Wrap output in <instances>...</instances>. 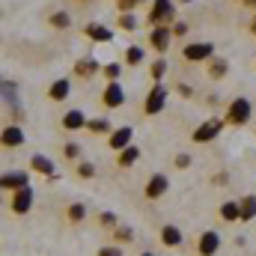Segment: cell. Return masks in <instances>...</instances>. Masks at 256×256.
<instances>
[{"mask_svg": "<svg viewBox=\"0 0 256 256\" xmlns=\"http://www.w3.org/2000/svg\"><path fill=\"white\" fill-rule=\"evenodd\" d=\"M182 57H185L188 63H208V60L214 57V45H212V42H194V45H185Z\"/></svg>", "mask_w": 256, "mask_h": 256, "instance_id": "obj_5", "label": "cell"}, {"mask_svg": "<svg viewBox=\"0 0 256 256\" xmlns=\"http://www.w3.org/2000/svg\"><path fill=\"white\" fill-rule=\"evenodd\" d=\"M131 137H134V128L131 126H122V128H114V134L108 137V146L114 149V152H122L131 146Z\"/></svg>", "mask_w": 256, "mask_h": 256, "instance_id": "obj_12", "label": "cell"}, {"mask_svg": "<svg viewBox=\"0 0 256 256\" xmlns=\"http://www.w3.org/2000/svg\"><path fill=\"white\" fill-rule=\"evenodd\" d=\"M48 24H51L54 30H66V27L72 24V18H68V12H54V15L48 18Z\"/></svg>", "mask_w": 256, "mask_h": 256, "instance_id": "obj_27", "label": "cell"}, {"mask_svg": "<svg viewBox=\"0 0 256 256\" xmlns=\"http://www.w3.org/2000/svg\"><path fill=\"white\" fill-rule=\"evenodd\" d=\"M242 224H250L256 218V196H242Z\"/></svg>", "mask_w": 256, "mask_h": 256, "instance_id": "obj_25", "label": "cell"}, {"mask_svg": "<svg viewBox=\"0 0 256 256\" xmlns=\"http://www.w3.org/2000/svg\"><path fill=\"white\" fill-rule=\"evenodd\" d=\"M66 218H68V224H84L86 220V206L84 202H72L66 208Z\"/></svg>", "mask_w": 256, "mask_h": 256, "instance_id": "obj_23", "label": "cell"}, {"mask_svg": "<svg viewBox=\"0 0 256 256\" xmlns=\"http://www.w3.org/2000/svg\"><path fill=\"white\" fill-rule=\"evenodd\" d=\"M191 164V155H176V167H188Z\"/></svg>", "mask_w": 256, "mask_h": 256, "instance_id": "obj_39", "label": "cell"}, {"mask_svg": "<svg viewBox=\"0 0 256 256\" xmlns=\"http://www.w3.org/2000/svg\"><path fill=\"white\" fill-rule=\"evenodd\" d=\"M98 224H102L104 230H116V226H120V224H116V214H114V212H102V214H98Z\"/></svg>", "mask_w": 256, "mask_h": 256, "instance_id": "obj_30", "label": "cell"}, {"mask_svg": "<svg viewBox=\"0 0 256 256\" xmlns=\"http://www.w3.org/2000/svg\"><path fill=\"white\" fill-rule=\"evenodd\" d=\"M120 27H122V30H137V18H134V12H120Z\"/></svg>", "mask_w": 256, "mask_h": 256, "instance_id": "obj_31", "label": "cell"}, {"mask_svg": "<svg viewBox=\"0 0 256 256\" xmlns=\"http://www.w3.org/2000/svg\"><path fill=\"white\" fill-rule=\"evenodd\" d=\"M176 90H179V96H185V98H188V96H191V86H188V84H179V86H176Z\"/></svg>", "mask_w": 256, "mask_h": 256, "instance_id": "obj_40", "label": "cell"}, {"mask_svg": "<svg viewBox=\"0 0 256 256\" xmlns=\"http://www.w3.org/2000/svg\"><path fill=\"white\" fill-rule=\"evenodd\" d=\"M140 256H155V254H152V250H146V254H140Z\"/></svg>", "mask_w": 256, "mask_h": 256, "instance_id": "obj_43", "label": "cell"}, {"mask_svg": "<svg viewBox=\"0 0 256 256\" xmlns=\"http://www.w3.org/2000/svg\"><path fill=\"white\" fill-rule=\"evenodd\" d=\"M250 33H254V36H256V15H254V18H250Z\"/></svg>", "mask_w": 256, "mask_h": 256, "instance_id": "obj_42", "label": "cell"}, {"mask_svg": "<svg viewBox=\"0 0 256 256\" xmlns=\"http://www.w3.org/2000/svg\"><path fill=\"white\" fill-rule=\"evenodd\" d=\"M78 176H80V179H92V176H96V167H92L90 161H80V164H78Z\"/></svg>", "mask_w": 256, "mask_h": 256, "instance_id": "obj_34", "label": "cell"}, {"mask_svg": "<svg viewBox=\"0 0 256 256\" xmlns=\"http://www.w3.org/2000/svg\"><path fill=\"white\" fill-rule=\"evenodd\" d=\"M170 39H173V27H164V24L152 27V33H149V45H152L158 54H164V51L170 48Z\"/></svg>", "mask_w": 256, "mask_h": 256, "instance_id": "obj_9", "label": "cell"}, {"mask_svg": "<svg viewBox=\"0 0 256 256\" xmlns=\"http://www.w3.org/2000/svg\"><path fill=\"white\" fill-rule=\"evenodd\" d=\"M218 212H220V218H224L226 224H236V220H242V202H238V200H226V202H224Z\"/></svg>", "mask_w": 256, "mask_h": 256, "instance_id": "obj_17", "label": "cell"}, {"mask_svg": "<svg viewBox=\"0 0 256 256\" xmlns=\"http://www.w3.org/2000/svg\"><path fill=\"white\" fill-rule=\"evenodd\" d=\"M86 122H90V120L84 116V110H78V108H74V110H66V114H63V122H60V126H63L66 131H84Z\"/></svg>", "mask_w": 256, "mask_h": 256, "instance_id": "obj_15", "label": "cell"}, {"mask_svg": "<svg viewBox=\"0 0 256 256\" xmlns=\"http://www.w3.org/2000/svg\"><path fill=\"white\" fill-rule=\"evenodd\" d=\"M33 200H36V194L33 188L27 185V188H21V191H12V214H27L30 208H33Z\"/></svg>", "mask_w": 256, "mask_h": 256, "instance_id": "obj_6", "label": "cell"}, {"mask_svg": "<svg viewBox=\"0 0 256 256\" xmlns=\"http://www.w3.org/2000/svg\"><path fill=\"white\" fill-rule=\"evenodd\" d=\"M164 72H167V60H164V57H158L155 63L149 66V74H152V80H155V84L164 78Z\"/></svg>", "mask_w": 256, "mask_h": 256, "instance_id": "obj_28", "label": "cell"}, {"mask_svg": "<svg viewBox=\"0 0 256 256\" xmlns=\"http://www.w3.org/2000/svg\"><path fill=\"white\" fill-rule=\"evenodd\" d=\"M126 63L128 66H140L143 63V48H140V45H128L126 48Z\"/></svg>", "mask_w": 256, "mask_h": 256, "instance_id": "obj_26", "label": "cell"}, {"mask_svg": "<svg viewBox=\"0 0 256 256\" xmlns=\"http://www.w3.org/2000/svg\"><path fill=\"white\" fill-rule=\"evenodd\" d=\"M164 102H167V86H164V84H155V86L149 90V96H146L143 114H146V116H155V114H161V110H164Z\"/></svg>", "mask_w": 256, "mask_h": 256, "instance_id": "obj_4", "label": "cell"}, {"mask_svg": "<svg viewBox=\"0 0 256 256\" xmlns=\"http://www.w3.org/2000/svg\"><path fill=\"white\" fill-rule=\"evenodd\" d=\"M96 72H98V63H96L92 57H84V60L74 63V74H78V78H92Z\"/></svg>", "mask_w": 256, "mask_h": 256, "instance_id": "obj_21", "label": "cell"}, {"mask_svg": "<svg viewBox=\"0 0 256 256\" xmlns=\"http://www.w3.org/2000/svg\"><path fill=\"white\" fill-rule=\"evenodd\" d=\"M146 18H149L152 27L173 21V18H176V6H173V0H152V9H149Z\"/></svg>", "mask_w": 256, "mask_h": 256, "instance_id": "obj_2", "label": "cell"}, {"mask_svg": "<svg viewBox=\"0 0 256 256\" xmlns=\"http://www.w3.org/2000/svg\"><path fill=\"white\" fill-rule=\"evenodd\" d=\"M182 3H191V0H182Z\"/></svg>", "mask_w": 256, "mask_h": 256, "instance_id": "obj_44", "label": "cell"}, {"mask_svg": "<svg viewBox=\"0 0 256 256\" xmlns=\"http://www.w3.org/2000/svg\"><path fill=\"white\" fill-rule=\"evenodd\" d=\"M242 3H244L248 9H256V0H242Z\"/></svg>", "mask_w": 256, "mask_h": 256, "instance_id": "obj_41", "label": "cell"}, {"mask_svg": "<svg viewBox=\"0 0 256 256\" xmlns=\"http://www.w3.org/2000/svg\"><path fill=\"white\" fill-rule=\"evenodd\" d=\"M167 188H170V179H167L164 173H155V176H149L143 194H146V200H161V196L167 194Z\"/></svg>", "mask_w": 256, "mask_h": 256, "instance_id": "obj_10", "label": "cell"}, {"mask_svg": "<svg viewBox=\"0 0 256 256\" xmlns=\"http://www.w3.org/2000/svg\"><path fill=\"white\" fill-rule=\"evenodd\" d=\"M0 143L6 146V149H12V146H21L24 143V131H21V126H6L3 128V134H0Z\"/></svg>", "mask_w": 256, "mask_h": 256, "instance_id": "obj_16", "label": "cell"}, {"mask_svg": "<svg viewBox=\"0 0 256 256\" xmlns=\"http://www.w3.org/2000/svg\"><path fill=\"white\" fill-rule=\"evenodd\" d=\"M114 238H116V244L134 242V230H131V226H116V230H114Z\"/></svg>", "mask_w": 256, "mask_h": 256, "instance_id": "obj_29", "label": "cell"}, {"mask_svg": "<svg viewBox=\"0 0 256 256\" xmlns=\"http://www.w3.org/2000/svg\"><path fill=\"white\" fill-rule=\"evenodd\" d=\"M182 242H185V236H182V230L176 224H164L161 226V244L164 248H182Z\"/></svg>", "mask_w": 256, "mask_h": 256, "instance_id": "obj_14", "label": "cell"}, {"mask_svg": "<svg viewBox=\"0 0 256 256\" xmlns=\"http://www.w3.org/2000/svg\"><path fill=\"white\" fill-rule=\"evenodd\" d=\"M30 167H33L39 176H45V179H57V167H54V161L45 158V155H39V152L30 158Z\"/></svg>", "mask_w": 256, "mask_h": 256, "instance_id": "obj_13", "label": "cell"}, {"mask_svg": "<svg viewBox=\"0 0 256 256\" xmlns=\"http://www.w3.org/2000/svg\"><path fill=\"white\" fill-rule=\"evenodd\" d=\"M84 33H86L92 42H110V39H114V33H110L104 24H96V21H92V24H86V27H84Z\"/></svg>", "mask_w": 256, "mask_h": 256, "instance_id": "obj_19", "label": "cell"}, {"mask_svg": "<svg viewBox=\"0 0 256 256\" xmlns=\"http://www.w3.org/2000/svg\"><path fill=\"white\" fill-rule=\"evenodd\" d=\"M98 256H122V248H116V244H110V248H102Z\"/></svg>", "mask_w": 256, "mask_h": 256, "instance_id": "obj_37", "label": "cell"}, {"mask_svg": "<svg viewBox=\"0 0 256 256\" xmlns=\"http://www.w3.org/2000/svg\"><path fill=\"white\" fill-rule=\"evenodd\" d=\"M102 104H104L108 110H116V108L126 104V90H122L120 80H108V86H104V92H102Z\"/></svg>", "mask_w": 256, "mask_h": 256, "instance_id": "obj_3", "label": "cell"}, {"mask_svg": "<svg viewBox=\"0 0 256 256\" xmlns=\"http://www.w3.org/2000/svg\"><path fill=\"white\" fill-rule=\"evenodd\" d=\"M185 33H188V24L185 21H176L173 24V36H185Z\"/></svg>", "mask_w": 256, "mask_h": 256, "instance_id": "obj_38", "label": "cell"}, {"mask_svg": "<svg viewBox=\"0 0 256 256\" xmlns=\"http://www.w3.org/2000/svg\"><path fill=\"white\" fill-rule=\"evenodd\" d=\"M137 158H140V149L131 143L128 149H122V152L116 155V164H120V167H131V164H137Z\"/></svg>", "mask_w": 256, "mask_h": 256, "instance_id": "obj_24", "label": "cell"}, {"mask_svg": "<svg viewBox=\"0 0 256 256\" xmlns=\"http://www.w3.org/2000/svg\"><path fill=\"white\" fill-rule=\"evenodd\" d=\"M226 72H230V63H226L224 57H212V60H208V78H212V80H220Z\"/></svg>", "mask_w": 256, "mask_h": 256, "instance_id": "obj_20", "label": "cell"}, {"mask_svg": "<svg viewBox=\"0 0 256 256\" xmlns=\"http://www.w3.org/2000/svg\"><path fill=\"white\" fill-rule=\"evenodd\" d=\"M224 126H226L224 120H206V122H202V126H200V128L191 134L194 143H208V140H214V137L224 131Z\"/></svg>", "mask_w": 256, "mask_h": 256, "instance_id": "obj_7", "label": "cell"}, {"mask_svg": "<svg viewBox=\"0 0 256 256\" xmlns=\"http://www.w3.org/2000/svg\"><path fill=\"white\" fill-rule=\"evenodd\" d=\"M3 102L9 104V108H15L18 102H15V86L9 84V80H3Z\"/></svg>", "mask_w": 256, "mask_h": 256, "instance_id": "obj_33", "label": "cell"}, {"mask_svg": "<svg viewBox=\"0 0 256 256\" xmlns=\"http://www.w3.org/2000/svg\"><path fill=\"white\" fill-rule=\"evenodd\" d=\"M68 92H72V84H68L66 78L54 80V84L48 86V98H51V102H66V98H68Z\"/></svg>", "mask_w": 256, "mask_h": 256, "instance_id": "obj_18", "label": "cell"}, {"mask_svg": "<svg viewBox=\"0 0 256 256\" xmlns=\"http://www.w3.org/2000/svg\"><path fill=\"white\" fill-rule=\"evenodd\" d=\"M137 3H143V0H116V9H120V12H134Z\"/></svg>", "mask_w": 256, "mask_h": 256, "instance_id": "obj_36", "label": "cell"}, {"mask_svg": "<svg viewBox=\"0 0 256 256\" xmlns=\"http://www.w3.org/2000/svg\"><path fill=\"white\" fill-rule=\"evenodd\" d=\"M0 185H3V191H21V188L30 185V176L24 170H6L3 179H0Z\"/></svg>", "mask_w": 256, "mask_h": 256, "instance_id": "obj_11", "label": "cell"}, {"mask_svg": "<svg viewBox=\"0 0 256 256\" xmlns=\"http://www.w3.org/2000/svg\"><path fill=\"white\" fill-rule=\"evenodd\" d=\"M218 248H220V236H218L214 230L200 232V238H196V254L200 256H214L218 254Z\"/></svg>", "mask_w": 256, "mask_h": 256, "instance_id": "obj_8", "label": "cell"}, {"mask_svg": "<svg viewBox=\"0 0 256 256\" xmlns=\"http://www.w3.org/2000/svg\"><path fill=\"white\" fill-rule=\"evenodd\" d=\"M86 131L90 134H114V126H110V120H104V116H96V120H90L86 122Z\"/></svg>", "mask_w": 256, "mask_h": 256, "instance_id": "obj_22", "label": "cell"}, {"mask_svg": "<svg viewBox=\"0 0 256 256\" xmlns=\"http://www.w3.org/2000/svg\"><path fill=\"white\" fill-rule=\"evenodd\" d=\"M63 155L68 158V161H78V158H80V146H78V143H66Z\"/></svg>", "mask_w": 256, "mask_h": 256, "instance_id": "obj_35", "label": "cell"}, {"mask_svg": "<svg viewBox=\"0 0 256 256\" xmlns=\"http://www.w3.org/2000/svg\"><path fill=\"white\" fill-rule=\"evenodd\" d=\"M102 72H104V78H108V80H120V74H122V66H120V63H108Z\"/></svg>", "mask_w": 256, "mask_h": 256, "instance_id": "obj_32", "label": "cell"}, {"mask_svg": "<svg viewBox=\"0 0 256 256\" xmlns=\"http://www.w3.org/2000/svg\"><path fill=\"white\" fill-rule=\"evenodd\" d=\"M250 114H254V108H250V102L248 98H232L230 102V108H226V126H248L250 122Z\"/></svg>", "mask_w": 256, "mask_h": 256, "instance_id": "obj_1", "label": "cell"}]
</instances>
